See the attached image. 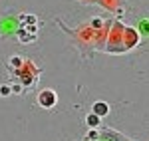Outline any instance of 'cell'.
<instances>
[{"instance_id": "cell-1", "label": "cell", "mask_w": 149, "mask_h": 141, "mask_svg": "<svg viewBox=\"0 0 149 141\" xmlns=\"http://www.w3.org/2000/svg\"><path fill=\"white\" fill-rule=\"evenodd\" d=\"M56 94L52 92V90H44V92H40V95H38V101H40V106L46 107V109H50V107L56 106Z\"/></svg>"}, {"instance_id": "cell-2", "label": "cell", "mask_w": 149, "mask_h": 141, "mask_svg": "<svg viewBox=\"0 0 149 141\" xmlns=\"http://www.w3.org/2000/svg\"><path fill=\"white\" fill-rule=\"evenodd\" d=\"M93 113L100 115V117H103V115L109 113V106H107L105 101H95V103H93Z\"/></svg>"}, {"instance_id": "cell-3", "label": "cell", "mask_w": 149, "mask_h": 141, "mask_svg": "<svg viewBox=\"0 0 149 141\" xmlns=\"http://www.w3.org/2000/svg\"><path fill=\"white\" fill-rule=\"evenodd\" d=\"M100 115H95V113H90V115H88V117H86V123H88V125H90V127H97V125H100Z\"/></svg>"}, {"instance_id": "cell-4", "label": "cell", "mask_w": 149, "mask_h": 141, "mask_svg": "<svg viewBox=\"0 0 149 141\" xmlns=\"http://www.w3.org/2000/svg\"><path fill=\"white\" fill-rule=\"evenodd\" d=\"M88 137H90V139H95V137H97V133H95V131H90V133H88Z\"/></svg>"}]
</instances>
